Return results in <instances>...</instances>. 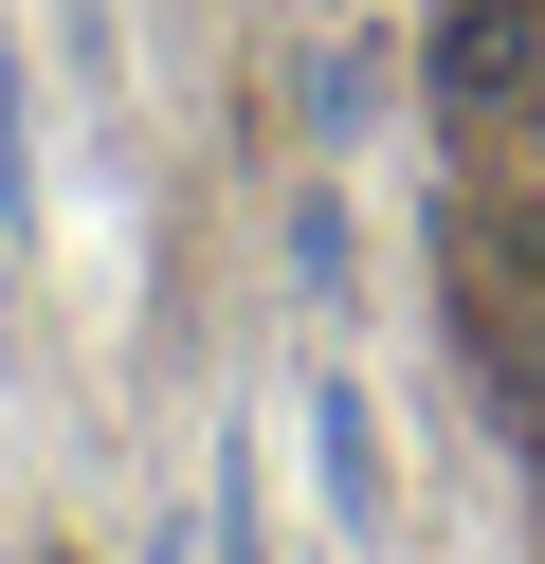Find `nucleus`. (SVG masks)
<instances>
[{
    "label": "nucleus",
    "mask_w": 545,
    "mask_h": 564,
    "mask_svg": "<svg viewBox=\"0 0 545 564\" xmlns=\"http://www.w3.org/2000/svg\"><path fill=\"white\" fill-rule=\"evenodd\" d=\"M436 91L455 110H527L545 91V0H436Z\"/></svg>",
    "instance_id": "obj_1"
},
{
    "label": "nucleus",
    "mask_w": 545,
    "mask_h": 564,
    "mask_svg": "<svg viewBox=\"0 0 545 564\" xmlns=\"http://www.w3.org/2000/svg\"><path fill=\"white\" fill-rule=\"evenodd\" d=\"M309 455H327V510H346V528H382V510H400V491H382V437H363L346 382H309Z\"/></svg>",
    "instance_id": "obj_2"
},
{
    "label": "nucleus",
    "mask_w": 545,
    "mask_h": 564,
    "mask_svg": "<svg viewBox=\"0 0 545 564\" xmlns=\"http://www.w3.org/2000/svg\"><path fill=\"white\" fill-rule=\"evenodd\" d=\"M291 273H309V292H327V310H346V200H327V183H309V200H291Z\"/></svg>",
    "instance_id": "obj_3"
},
{
    "label": "nucleus",
    "mask_w": 545,
    "mask_h": 564,
    "mask_svg": "<svg viewBox=\"0 0 545 564\" xmlns=\"http://www.w3.org/2000/svg\"><path fill=\"white\" fill-rule=\"evenodd\" d=\"M19 164H36V147H19V55H0V200H19Z\"/></svg>",
    "instance_id": "obj_4"
}]
</instances>
